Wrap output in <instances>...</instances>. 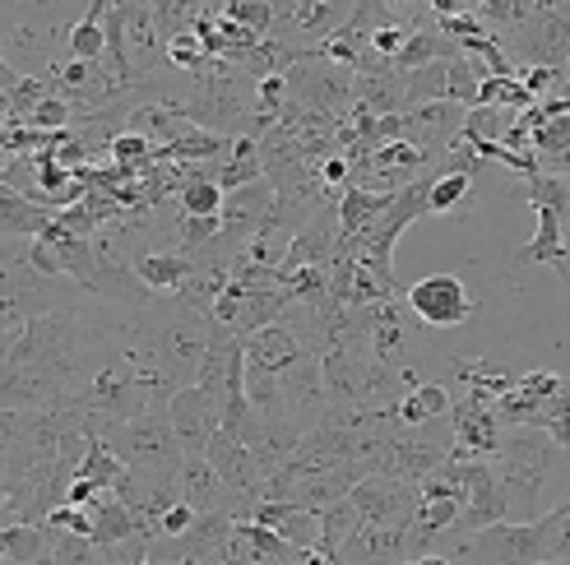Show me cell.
Returning <instances> with one entry per match:
<instances>
[{"mask_svg":"<svg viewBox=\"0 0 570 565\" xmlns=\"http://www.w3.org/2000/svg\"><path fill=\"white\" fill-rule=\"evenodd\" d=\"M473 195V177L469 172H436L426 181V214H454Z\"/></svg>","mask_w":570,"mask_h":565,"instance_id":"obj_22","label":"cell"},{"mask_svg":"<svg viewBox=\"0 0 570 565\" xmlns=\"http://www.w3.org/2000/svg\"><path fill=\"white\" fill-rule=\"evenodd\" d=\"M0 66H6V47H0Z\"/></svg>","mask_w":570,"mask_h":565,"instance_id":"obj_37","label":"cell"},{"mask_svg":"<svg viewBox=\"0 0 570 565\" xmlns=\"http://www.w3.org/2000/svg\"><path fill=\"white\" fill-rule=\"evenodd\" d=\"M399 297H404L409 316L422 329H454V325H464L478 310L460 274H426V278H417L413 288H404Z\"/></svg>","mask_w":570,"mask_h":565,"instance_id":"obj_3","label":"cell"},{"mask_svg":"<svg viewBox=\"0 0 570 565\" xmlns=\"http://www.w3.org/2000/svg\"><path fill=\"white\" fill-rule=\"evenodd\" d=\"M497 47L524 66H566L570 56V10H533L529 19L510 23V28H492Z\"/></svg>","mask_w":570,"mask_h":565,"instance_id":"obj_2","label":"cell"},{"mask_svg":"<svg viewBox=\"0 0 570 565\" xmlns=\"http://www.w3.org/2000/svg\"><path fill=\"white\" fill-rule=\"evenodd\" d=\"M79 477H89L94 487H117L121 483V473H126V464H121V455L111 449L98 432H83V455H79V468H75Z\"/></svg>","mask_w":570,"mask_h":565,"instance_id":"obj_21","label":"cell"},{"mask_svg":"<svg viewBox=\"0 0 570 565\" xmlns=\"http://www.w3.org/2000/svg\"><path fill=\"white\" fill-rule=\"evenodd\" d=\"M436 28H441L445 38H454V42H464V38L488 33V23H482L473 10H460V14H441V19H436Z\"/></svg>","mask_w":570,"mask_h":565,"instance_id":"obj_29","label":"cell"},{"mask_svg":"<svg viewBox=\"0 0 570 565\" xmlns=\"http://www.w3.org/2000/svg\"><path fill=\"white\" fill-rule=\"evenodd\" d=\"M302 348H306V344L297 338V329L283 325V320H269V325H261V329L242 334V357H246L250 366H265V371H278V366H288Z\"/></svg>","mask_w":570,"mask_h":565,"instance_id":"obj_11","label":"cell"},{"mask_svg":"<svg viewBox=\"0 0 570 565\" xmlns=\"http://www.w3.org/2000/svg\"><path fill=\"white\" fill-rule=\"evenodd\" d=\"M51 209L28 200L23 190H14L6 177H0V237H38L47 228Z\"/></svg>","mask_w":570,"mask_h":565,"instance_id":"obj_15","label":"cell"},{"mask_svg":"<svg viewBox=\"0 0 570 565\" xmlns=\"http://www.w3.org/2000/svg\"><path fill=\"white\" fill-rule=\"evenodd\" d=\"M316 528H321V538H316V556L334 565L338 547H344V543L353 538V533L362 528V515H357V505L348 500V492L338 496V500H330V505H321V511H316Z\"/></svg>","mask_w":570,"mask_h":565,"instance_id":"obj_14","label":"cell"},{"mask_svg":"<svg viewBox=\"0 0 570 565\" xmlns=\"http://www.w3.org/2000/svg\"><path fill=\"white\" fill-rule=\"evenodd\" d=\"M177 487H181V500L190 505V511H227V515H242L237 496L223 487V477L214 473V464L205 455H181L177 464Z\"/></svg>","mask_w":570,"mask_h":565,"instance_id":"obj_10","label":"cell"},{"mask_svg":"<svg viewBox=\"0 0 570 565\" xmlns=\"http://www.w3.org/2000/svg\"><path fill=\"white\" fill-rule=\"evenodd\" d=\"M107 153H111V162L135 167V172H139V167H145V162L154 158V145H149L145 135H135V130H126V126H121L117 135L107 139Z\"/></svg>","mask_w":570,"mask_h":565,"instance_id":"obj_26","label":"cell"},{"mask_svg":"<svg viewBox=\"0 0 570 565\" xmlns=\"http://www.w3.org/2000/svg\"><path fill=\"white\" fill-rule=\"evenodd\" d=\"M0 561H10V565H42V561H51V528L23 524V519H6V524H0Z\"/></svg>","mask_w":570,"mask_h":565,"instance_id":"obj_13","label":"cell"},{"mask_svg":"<svg viewBox=\"0 0 570 565\" xmlns=\"http://www.w3.org/2000/svg\"><path fill=\"white\" fill-rule=\"evenodd\" d=\"M426 10H432V19H441V14H460V10H469V0H426Z\"/></svg>","mask_w":570,"mask_h":565,"instance_id":"obj_33","label":"cell"},{"mask_svg":"<svg viewBox=\"0 0 570 565\" xmlns=\"http://www.w3.org/2000/svg\"><path fill=\"white\" fill-rule=\"evenodd\" d=\"M94 538L89 533H66V528H51V565H89L94 561Z\"/></svg>","mask_w":570,"mask_h":565,"instance_id":"obj_27","label":"cell"},{"mask_svg":"<svg viewBox=\"0 0 570 565\" xmlns=\"http://www.w3.org/2000/svg\"><path fill=\"white\" fill-rule=\"evenodd\" d=\"M492 464L505 492V519H533L543 511V483L566 473V449L548 432L515 422V427H501Z\"/></svg>","mask_w":570,"mask_h":565,"instance_id":"obj_1","label":"cell"},{"mask_svg":"<svg viewBox=\"0 0 570 565\" xmlns=\"http://www.w3.org/2000/svg\"><path fill=\"white\" fill-rule=\"evenodd\" d=\"M436 56H454V38H445L436 23H426V28H409L404 42H399V51L390 56V70H413V66H426V61H436Z\"/></svg>","mask_w":570,"mask_h":565,"instance_id":"obj_18","label":"cell"},{"mask_svg":"<svg viewBox=\"0 0 570 565\" xmlns=\"http://www.w3.org/2000/svg\"><path fill=\"white\" fill-rule=\"evenodd\" d=\"M538 209V237L515 256V265H552L557 274H566V214L533 205Z\"/></svg>","mask_w":570,"mask_h":565,"instance_id":"obj_12","label":"cell"},{"mask_svg":"<svg viewBox=\"0 0 570 565\" xmlns=\"http://www.w3.org/2000/svg\"><path fill=\"white\" fill-rule=\"evenodd\" d=\"M70 117H75V107L61 93H42L33 102V111L23 117V126H33V130H61V126H70Z\"/></svg>","mask_w":570,"mask_h":565,"instance_id":"obj_28","label":"cell"},{"mask_svg":"<svg viewBox=\"0 0 570 565\" xmlns=\"http://www.w3.org/2000/svg\"><path fill=\"white\" fill-rule=\"evenodd\" d=\"M23 256H28V265H33L38 274H47V278H66L61 260H56V250H51L42 237H23Z\"/></svg>","mask_w":570,"mask_h":565,"instance_id":"obj_30","label":"cell"},{"mask_svg":"<svg viewBox=\"0 0 570 565\" xmlns=\"http://www.w3.org/2000/svg\"><path fill=\"white\" fill-rule=\"evenodd\" d=\"M163 417H167V427H173L181 455H205V440L218 427V404L199 385H177L167 394Z\"/></svg>","mask_w":570,"mask_h":565,"instance_id":"obj_8","label":"cell"},{"mask_svg":"<svg viewBox=\"0 0 570 565\" xmlns=\"http://www.w3.org/2000/svg\"><path fill=\"white\" fill-rule=\"evenodd\" d=\"M288 306V293L278 288V282H265V288H242V301H237V316H233V329L237 338L250 334V329H261L269 320H278V310Z\"/></svg>","mask_w":570,"mask_h":565,"instance_id":"obj_17","label":"cell"},{"mask_svg":"<svg viewBox=\"0 0 570 565\" xmlns=\"http://www.w3.org/2000/svg\"><path fill=\"white\" fill-rule=\"evenodd\" d=\"M0 500H6V477H0Z\"/></svg>","mask_w":570,"mask_h":565,"instance_id":"obj_36","label":"cell"},{"mask_svg":"<svg viewBox=\"0 0 570 565\" xmlns=\"http://www.w3.org/2000/svg\"><path fill=\"white\" fill-rule=\"evenodd\" d=\"M464 107L454 98H432V102H413L399 111V139H409L426 153V162H436L450 139H460Z\"/></svg>","mask_w":570,"mask_h":565,"instance_id":"obj_6","label":"cell"},{"mask_svg":"<svg viewBox=\"0 0 570 565\" xmlns=\"http://www.w3.org/2000/svg\"><path fill=\"white\" fill-rule=\"evenodd\" d=\"M130 533H135V519L126 511V500L111 492V487H98L94 500H89V538H94V547L130 538Z\"/></svg>","mask_w":570,"mask_h":565,"instance_id":"obj_16","label":"cell"},{"mask_svg":"<svg viewBox=\"0 0 570 565\" xmlns=\"http://www.w3.org/2000/svg\"><path fill=\"white\" fill-rule=\"evenodd\" d=\"M488 6H497V0H469V10H488Z\"/></svg>","mask_w":570,"mask_h":565,"instance_id":"obj_35","label":"cell"},{"mask_svg":"<svg viewBox=\"0 0 570 565\" xmlns=\"http://www.w3.org/2000/svg\"><path fill=\"white\" fill-rule=\"evenodd\" d=\"M445 61H450V56H436V61L413 66V70L399 75V83H404V98H409V107H413V102L445 98Z\"/></svg>","mask_w":570,"mask_h":565,"instance_id":"obj_23","label":"cell"},{"mask_svg":"<svg viewBox=\"0 0 570 565\" xmlns=\"http://www.w3.org/2000/svg\"><path fill=\"white\" fill-rule=\"evenodd\" d=\"M135 265V274L145 278V288H154V293H173L177 282L186 278V269H190V256L186 250H177V246H167V250H145V256H135L130 260Z\"/></svg>","mask_w":570,"mask_h":565,"instance_id":"obj_19","label":"cell"},{"mask_svg":"<svg viewBox=\"0 0 570 565\" xmlns=\"http://www.w3.org/2000/svg\"><path fill=\"white\" fill-rule=\"evenodd\" d=\"M6 348H10V329H0V361H6Z\"/></svg>","mask_w":570,"mask_h":565,"instance_id":"obj_34","label":"cell"},{"mask_svg":"<svg viewBox=\"0 0 570 565\" xmlns=\"http://www.w3.org/2000/svg\"><path fill=\"white\" fill-rule=\"evenodd\" d=\"M478 83H482V75L473 66V56H464L460 47H454V56L445 61V98H454L460 107H473L478 102Z\"/></svg>","mask_w":570,"mask_h":565,"instance_id":"obj_24","label":"cell"},{"mask_svg":"<svg viewBox=\"0 0 570 565\" xmlns=\"http://www.w3.org/2000/svg\"><path fill=\"white\" fill-rule=\"evenodd\" d=\"M190 505L186 500H173V505H167V511H158V538H173V533H181L186 524H190Z\"/></svg>","mask_w":570,"mask_h":565,"instance_id":"obj_32","label":"cell"},{"mask_svg":"<svg viewBox=\"0 0 570 565\" xmlns=\"http://www.w3.org/2000/svg\"><path fill=\"white\" fill-rule=\"evenodd\" d=\"M205 459L214 464V473L223 477V487L237 496L242 515H246V505L255 500V483H261V468H255L250 449H246L242 440H233L227 432H218V427H214V436L205 440ZM242 515H237V519H242Z\"/></svg>","mask_w":570,"mask_h":565,"instance_id":"obj_9","label":"cell"},{"mask_svg":"<svg viewBox=\"0 0 570 565\" xmlns=\"http://www.w3.org/2000/svg\"><path fill=\"white\" fill-rule=\"evenodd\" d=\"M274 376H278V408L306 432L311 422H316V417L330 408L325 385H321V361H316V353L302 348L288 366H278Z\"/></svg>","mask_w":570,"mask_h":565,"instance_id":"obj_7","label":"cell"},{"mask_svg":"<svg viewBox=\"0 0 570 565\" xmlns=\"http://www.w3.org/2000/svg\"><path fill=\"white\" fill-rule=\"evenodd\" d=\"M450 455L445 459H492L501 440V417L488 399L473 394H450Z\"/></svg>","mask_w":570,"mask_h":565,"instance_id":"obj_4","label":"cell"},{"mask_svg":"<svg viewBox=\"0 0 570 565\" xmlns=\"http://www.w3.org/2000/svg\"><path fill=\"white\" fill-rule=\"evenodd\" d=\"M269 205H274L269 177H255V181H242V186H233V190H223L214 241H218L223 250H237V246L269 218Z\"/></svg>","mask_w":570,"mask_h":565,"instance_id":"obj_5","label":"cell"},{"mask_svg":"<svg viewBox=\"0 0 570 565\" xmlns=\"http://www.w3.org/2000/svg\"><path fill=\"white\" fill-rule=\"evenodd\" d=\"M353 102H362L366 111H404L409 98H404V83H399V70H376V75H353Z\"/></svg>","mask_w":570,"mask_h":565,"instance_id":"obj_20","label":"cell"},{"mask_svg":"<svg viewBox=\"0 0 570 565\" xmlns=\"http://www.w3.org/2000/svg\"><path fill=\"white\" fill-rule=\"evenodd\" d=\"M177 209L181 214H218V205H223V186L214 181V177H186L181 186H177Z\"/></svg>","mask_w":570,"mask_h":565,"instance_id":"obj_25","label":"cell"},{"mask_svg":"<svg viewBox=\"0 0 570 565\" xmlns=\"http://www.w3.org/2000/svg\"><path fill=\"white\" fill-rule=\"evenodd\" d=\"M404 33H409V28L390 19V23H376L372 33H366V42H372V51H381V56H394L399 42H404Z\"/></svg>","mask_w":570,"mask_h":565,"instance_id":"obj_31","label":"cell"}]
</instances>
